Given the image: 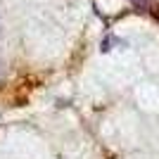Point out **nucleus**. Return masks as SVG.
<instances>
[]
</instances>
